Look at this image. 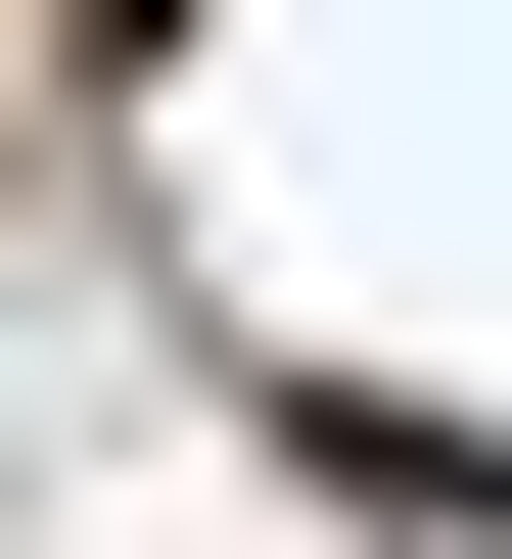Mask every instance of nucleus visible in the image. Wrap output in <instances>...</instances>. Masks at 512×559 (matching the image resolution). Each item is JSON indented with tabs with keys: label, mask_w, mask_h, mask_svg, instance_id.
<instances>
[{
	"label": "nucleus",
	"mask_w": 512,
	"mask_h": 559,
	"mask_svg": "<svg viewBox=\"0 0 512 559\" xmlns=\"http://www.w3.org/2000/svg\"><path fill=\"white\" fill-rule=\"evenodd\" d=\"M94 47H187V0H94Z\"/></svg>",
	"instance_id": "nucleus-1"
}]
</instances>
